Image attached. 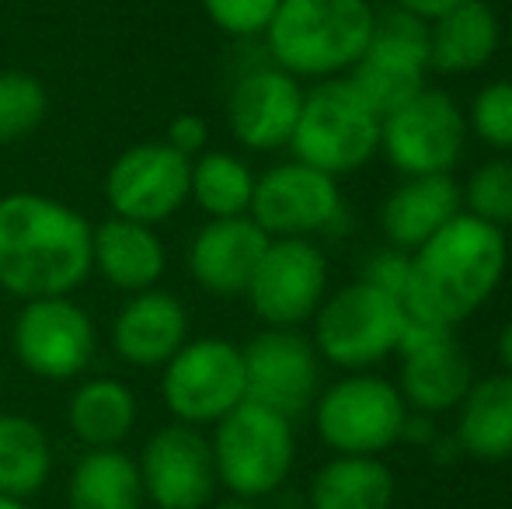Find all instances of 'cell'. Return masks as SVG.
<instances>
[{"label": "cell", "mask_w": 512, "mask_h": 509, "mask_svg": "<svg viewBox=\"0 0 512 509\" xmlns=\"http://www.w3.org/2000/svg\"><path fill=\"white\" fill-rule=\"evenodd\" d=\"M216 482L234 499H265L290 478L297 461L293 422L255 401H241L213 426Z\"/></svg>", "instance_id": "cell-4"}, {"label": "cell", "mask_w": 512, "mask_h": 509, "mask_svg": "<svg viewBox=\"0 0 512 509\" xmlns=\"http://www.w3.org/2000/svg\"><path fill=\"white\" fill-rule=\"evenodd\" d=\"M189 342V311L168 290H143L126 297L112 318V349L136 370H161Z\"/></svg>", "instance_id": "cell-18"}, {"label": "cell", "mask_w": 512, "mask_h": 509, "mask_svg": "<svg viewBox=\"0 0 512 509\" xmlns=\"http://www.w3.org/2000/svg\"><path fill=\"white\" fill-rule=\"evenodd\" d=\"M405 307L370 283H352L324 297L314 314V349L342 370H366L398 353Z\"/></svg>", "instance_id": "cell-6"}, {"label": "cell", "mask_w": 512, "mask_h": 509, "mask_svg": "<svg viewBox=\"0 0 512 509\" xmlns=\"http://www.w3.org/2000/svg\"><path fill=\"white\" fill-rule=\"evenodd\" d=\"M53 443L35 419L18 412L0 415V496L28 503L49 485Z\"/></svg>", "instance_id": "cell-28"}, {"label": "cell", "mask_w": 512, "mask_h": 509, "mask_svg": "<svg viewBox=\"0 0 512 509\" xmlns=\"http://www.w3.org/2000/svg\"><path fill=\"white\" fill-rule=\"evenodd\" d=\"M377 11L370 0H279L265 53L269 63L304 81H331L359 63L373 39Z\"/></svg>", "instance_id": "cell-3"}, {"label": "cell", "mask_w": 512, "mask_h": 509, "mask_svg": "<svg viewBox=\"0 0 512 509\" xmlns=\"http://www.w3.org/2000/svg\"><path fill=\"white\" fill-rule=\"evenodd\" d=\"M49 91L28 70H0V147L21 143L42 126Z\"/></svg>", "instance_id": "cell-30"}, {"label": "cell", "mask_w": 512, "mask_h": 509, "mask_svg": "<svg viewBox=\"0 0 512 509\" xmlns=\"http://www.w3.org/2000/svg\"><path fill=\"white\" fill-rule=\"evenodd\" d=\"M457 443L478 461L512 457V374L474 381L460 401Z\"/></svg>", "instance_id": "cell-25"}, {"label": "cell", "mask_w": 512, "mask_h": 509, "mask_svg": "<svg viewBox=\"0 0 512 509\" xmlns=\"http://www.w3.org/2000/svg\"><path fill=\"white\" fill-rule=\"evenodd\" d=\"M408 262V290L401 307L453 328L499 290L509 248L499 227L460 213L422 248H415Z\"/></svg>", "instance_id": "cell-2"}, {"label": "cell", "mask_w": 512, "mask_h": 509, "mask_svg": "<svg viewBox=\"0 0 512 509\" xmlns=\"http://www.w3.org/2000/svg\"><path fill=\"white\" fill-rule=\"evenodd\" d=\"M269 241L251 217L209 220L189 245V276L213 297H237L248 290Z\"/></svg>", "instance_id": "cell-19"}, {"label": "cell", "mask_w": 512, "mask_h": 509, "mask_svg": "<svg viewBox=\"0 0 512 509\" xmlns=\"http://www.w3.org/2000/svg\"><path fill=\"white\" fill-rule=\"evenodd\" d=\"M206 509H258V506L248 503V499H227V503H209Z\"/></svg>", "instance_id": "cell-38"}, {"label": "cell", "mask_w": 512, "mask_h": 509, "mask_svg": "<svg viewBox=\"0 0 512 509\" xmlns=\"http://www.w3.org/2000/svg\"><path fill=\"white\" fill-rule=\"evenodd\" d=\"M467 213L506 231L512 227V157L485 161L464 189Z\"/></svg>", "instance_id": "cell-31"}, {"label": "cell", "mask_w": 512, "mask_h": 509, "mask_svg": "<svg viewBox=\"0 0 512 509\" xmlns=\"http://www.w3.org/2000/svg\"><path fill=\"white\" fill-rule=\"evenodd\" d=\"M290 147L293 161L310 164L331 178L352 175L380 150V116L342 77L317 81L304 91V109Z\"/></svg>", "instance_id": "cell-5"}, {"label": "cell", "mask_w": 512, "mask_h": 509, "mask_svg": "<svg viewBox=\"0 0 512 509\" xmlns=\"http://www.w3.org/2000/svg\"><path fill=\"white\" fill-rule=\"evenodd\" d=\"M164 143H168L171 150H178L182 157H199L206 150L209 143V126L203 116H196V112H182V116H175L168 123V136H164Z\"/></svg>", "instance_id": "cell-35"}, {"label": "cell", "mask_w": 512, "mask_h": 509, "mask_svg": "<svg viewBox=\"0 0 512 509\" xmlns=\"http://www.w3.org/2000/svg\"><path fill=\"white\" fill-rule=\"evenodd\" d=\"M391 4L408 14H415V18H422V21H432V18H439V14L450 11V7L464 4V0H391Z\"/></svg>", "instance_id": "cell-36"}, {"label": "cell", "mask_w": 512, "mask_h": 509, "mask_svg": "<svg viewBox=\"0 0 512 509\" xmlns=\"http://www.w3.org/2000/svg\"><path fill=\"white\" fill-rule=\"evenodd\" d=\"M405 419L408 405L398 387L370 374L345 377L314 401L317 433L345 457H377L391 450L401 440Z\"/></svg>", "instance_id": "cell-8"}, {"label": "cell", "mask_w": 512, "mask_h": 509, "mask_svg": "<svg viewBox=\"0 0 512 509\" xmlns=\"http://www.w3.org/2000/svg\"><path fill=\"white\" fill-rule=\"evenodd\" d=\"M241 356L248 401L272 408L290 422L317 401L321 356L297 328H265L241 349Z\"/></svg>", "instance_id": "cell-15"}, {"label": "cell", "mask_w": 512, "mask_h": 509, "mask_svg": "<svg viewBox=\"0 0 512 509\" xmlns=\"http://www.w3.org/2000/svg\"><path fill=\"white\" fill-rule=\"evenodd\" d=\"M136 394L129 384L115 377H88L74 387L67 401V426L84 443V450H108L119 447L136 429Z\"/></svg>", "instance_id": "cell-24"}, {"label": "cell", "mask_w": 512, "mask_h": 509, "mask_svg": "<svg viewBox=\"0 0 512 509\" xmlns=\"http://www.w3.org/2000/svg\"><path fill=\"white\" fill-rule=\"evenodd\" d=\"M143 499L157 509H206L216 496L213 447L196 426L171 422L150 433L136 457Z\"/></svg>", "instance_id": "cell-16"}, {"label": "cell", "mask_w": 512, "mask_h": 509, "mask_svg": "<svg viewBox=\"0 0 512 509\" xmlns=\"http://www.w3.org/2000/svg\"><path fill=\"white\" fill-rule=\"evenodd\" d=\"M328 293V262L307 238H272L244 297L265 328H300Z\"/></svg>", "instance_id": "cell-12"}, {"label": "cell", "mask_w": 512, "mask_h": 509, "mask_svg": "<svg viewBox=\"0 0 512 509\" xmlns=\"http://www.w3.org/2000/svg\"><path fill=\"white\" fill-rule=\"evenodd\" d=\"M467 126L492 150H512V81H495L474 95Z\"/></svg>", "instance_id": "cell-32"}, {"label": "cell", "mask_w": 512, "mask_h": 509, "mask_svg": "<svg viewBox=\"0 0 512 509\" xmlns=\"http://www.w3.org/2000/svg\"><path fill=\"white\" fill-rule=\"evenodd\" d=\"M304 109V88L276 63L248 67L227 95V126L241 147L255 154L290 147Z\"/></svg>", "instance_id": "cell-17"}, {"label": "cell", "mask_w": 512, "mask_h": 509, "mask_svg": "<svg viewBox=\"0 0 512 509\" xmlns=\"http://www.w3.org/2000/svg\"><path fill=\"white\" fill-rule=\"evenodd\" d=\"M502 42L499 14L485 0H464L429 21V70L471 74L495 56Z\"/></svg>", "instance_id": "cell-22"}, {"label": "cell", "mask_w": 512, "mask_h": 509, "mask_svg": "<svg viewBox=\"0 0 512 509\" xmlns=\"http://www.w3.org/2000/svg\"><path fill=\"white\" fill-rule=\"evenodd\" d=\"M192 161L168 143H136L122 150L105 175V199L112 217L157 227L189 203Z\"/></svg>", "instance_id": "cell-13"}, {"label": "cell", "mask_w": 512, "mask_h": 509, "mask_svg": "<svg viewBox=\"0 0 512 509\" xmlns=\"http://www.w3.org/2000/svg\"><path fill=\"white\" fill-rule=\"evenodd\" d=\"M11 349L39 381H77L95 360L98 332L74 297H39L21 304L11 325Z\"/></svg>", "instance_id": "cell-10"}, {"label": "cell", "mask_w": 512, "mask_h": 509, "mask_svg": "<svg viewBox=\"0 0 512 509\" xmlns=\"http://www.w3.org/2000/svg\"><path fill=\"white\" fill-rule=\"evenodd\" d=\"M471 384L474 374L464 349L453 339H446L436 342V346L405 353L398 391L405 398V405L415 408L418 415H439L450 412V408H460Z\"/></svg>", "instance_id": "cell-23"}, {"label": "cell", "mask_w": 512, "mask_h": 509, "mask_svg": "<svg viewBox=\"0 0 512 509\" xmlns=\"http://www.w3.org/2000/svg\"><path fill=\"white\" fill-rule=\"evenodd\" d=\"M206 18L230 39H258L269 28L279 0H199Z\"/></svg>", "instance_id": "cell-33"}, {"label": "cell", "mask_w": 512, "mask_h": 509, "mask_svg": "<svg viewBox=\"0 0 512 509\" xmlns=\"http://www.w3.org/2000/svg\"><path fill=\"white\" fill-rule=\"evenodd\" d=\"M394 475L380 457H331L310 482V509H391Z\"/></svg>", "instance_id": "cell-27"}, {"label": "cell", "mask_w": 512, "mask_h": 509, "mask_svg": "<svg viewBox=\"0 0 512 509\" xmlns=\"http://www.w3.org/2000/svg\"><path fill=\"white\" fill-rule=\"evenodd\" d=\"M425 77H429V21L391 4L377 14L370 46L345 81L384 119L387 112L429 88Z\"/></svg>", "instance_id": "cell-9"}, {"label": "cell", "mask_w": 512, "mask_h": 509, "mask_svg": "<svg viewBox=\"0 0 512 509\" xmlns=\"http://www.w3.org/2000/svg\"><path fill=\"white\" fill-rule=\"evenodd\" d=\"M509 49H512V35H509Z\"/></svg>", "instance_id": "cell-40"}, {"label": "cell", "mask_w": 512, "mask_h": 509, "mask_svg": "<svg viewBox=\"0 0 512 509\" xmlns=\"http://www.w3.org/2000/svg\"><path fill=\"white\" fill-rule=\"evenodd\" d=\"M499 360H502V367H506V374H512V318L499 332Z\"/></svg>", "instance_id": "cell-37"}, {"label": "cell", "mask_w": 512, "mask_h": 509, "mask_svg": "<svg viewBox=\"0 0 512 509\" xmlns=\"http://www.w3.org/2000/svg\"><path fill=\"white\" fill-rule=\"evenodd\" d=\"M248 217L269 238H314L328 234L342 220V192L324 171L300 161H286L255 178Z\"/></svg>", "instance_id": "cell-14"}, {"label": "cell", "mask_w": 512, "mask_h": 509, "mask_svg": "<svg viewBox=\"0 0 512 509\" xmlns=\"http://www.w3.org/2000/svg\"><path fill=\"white\" fill-rule=\"evenodd\" d=\"M467 119L446 91L422 88L380 119V147L405 178L450 175L464 154Z\"/></svg>", "instance_id": "cell-11"}, {"label": "cell", "mask_w": 512, "mask_h": 509, "mask_svg": "<svg viewBox=\"0 0 512 509\" xmlns=\"http://www.w3.org/2000/svg\"><path fill=\"white\" fill-rule=\"evenodd\" d=\"M460 213H464V189L450 175H415L387 196L380 227L391 248L411 255Z\"/></svg>", "instance_id": "cell-21"}, {"label": "cell", "mask_w": 512, "mask_h": 509, "mask_svg": "<svg viewBox=\"0 0 512 509\" xmlns=\"http://www.w3.org/2000/svg\"><path fill=\"white\" fill-rule=\"evenodd\" d=\"M164 269L168 252L157 238V227L122 217H108L91 227V272H98L112 290L126 297L154 290L164 279Z\"/></svg>", "instance_id": "cell-20"}, {"label": "cell", "mask_w": 512, "mask_h": 509, "mask_svg": "<svg viewBox=\"0 0 512 509\" xmlns=\"http://www.w3.org/2000/svg\"><path fill=\"white\" fill-rule=\"evenodd\" d=\"M0 509H28V503H21V499H11V496H0Z\"/></svg>", "instance_id": "cell-39"}, {"label": "cell", "mask_w": 512, "mask_h": 509, "mask_svg": "<svg viewBox=\"0 0 512 509\" xmlns=\"http://www.w3.org/2000/svg\"><path fill=\"white\" fill-rule=\"evenodd\" d=\"M143 482L136 457L122 447L84 450L67 478L70 509H143Z\"/></svg>", "instance_id": "cell-26"}, {"label": "cell", "mask_w": 512, "mask_h": 509, "mask_svg": "<svg viewBox=\"0 0 512 509\" xmlns=\"http://www.w3.org/2000/svg\"><path fill=\"white\" fill-rule=\"evenodd\" d=\"M251 196H255V171L248 161L227 150H203L192 157L189 199L209 220L248 217Z\"/></svg>", "instance_id": "cell-29"}, {"label": "cell", "mask_w": 512, "mask_h": 509, "mask_svg": "<svg viewBox=\"0 0 512 509\" xmlns=\"http://www.w3.org/2000/svg\"><path fill=\"white\" fill-rule=\"evenodd\" d=\"M91 276V224L42 192L0 196V290L11 297H70Z\"/></svg>", "instance_id": "cell-1"}, {"label": "cell", "mask_w": 512, "mask_h": 509, "mask_svg": "<svg viewBox=\"0 0 512 509\" xmlns=\"http://www.w3.org/2000/svg\"><path fill=\"white\" fill-rule=\"evenodd\" d=\"M161 401L182 426H216L223 415L248 401L241 349L213 335L189 339L161 367Z\"/></svg>", "instance_id": "cell-7"}, {"label": "cell", "mask_w": 512, "mask_h": 509, "mask_svg": "<svg viewBox=\"0 0 512 509\" xmlns=\"http://www.w3.org/2000/svg\"><path fill=\"white\" fill-rule=\"evenodd\" d=\"M408 269H411L408 255L398 252V248H391V252H377L370 262H366L363 283L377 286V290H384V293H391V297L401 300L408 290Z\"/></svg>", "instance_id": "cell-34"}]
</instances>
